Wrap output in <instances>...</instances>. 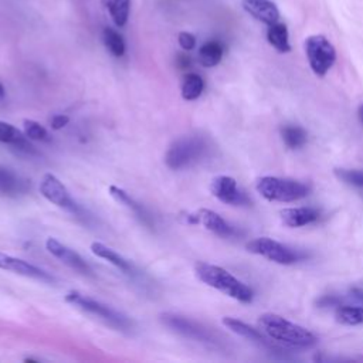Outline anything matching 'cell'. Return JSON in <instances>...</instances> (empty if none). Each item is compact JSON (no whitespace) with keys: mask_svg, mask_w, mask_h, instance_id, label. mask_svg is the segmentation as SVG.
<instances>
[{"mask_svg":"<svg viewBox=\"0 0 363 363\" xmlns=\"http://www.w3.org/2000/svg\"><path fill=\"white\" fill-rule=\"evenodd\" d=\"M258 325L271 339L288 347L309 349L318 343V338L314 332L277 314H263L258 319Z\"/></svg>","mask_w":363,"mask_h":363,"instance_id":"cell-1","label":"cell"},{"mask_svg":"<svg viewBox=\"0 0 363 363\" xmlns=\"http://www.w3.org/2000/svg\"><path fill=\"white\" fill-rule=\"evenodd\" d=\"M195 273L202 282L236 301L250 304L254 298V292L249 285H246L243 281H240L227 270L219 266H213L209 263H196Z\"/></svg>","mask_w":363,"mask_h":363,"instance_id":"cell-2","label":"cell"},{"mask_svg":"<svg viewBox=\"0 0 363 363\" xmlns=\"http://www.w3.org/2000/svg\"><path fill=\"white\" fill-rule=\"evenodd\" d=\"M257 192L268 202L291 203L309 195V188L299 180L282 179L275 176H263L256 184Z\"/></svg>","mask_w":363,"mask_h":363,"instance_id":"cell-3","label":"cell"},{"mask_svg":"<svg viewBox=\"0 0 363 363\" xmlns=\"http://www.w3.org/2000/svg\"><path fill=\"white\" fill-rule=\"evenodd\" d=\"M209 150V143L202 136H184L174 141L166 152L167 167L180 170L202 160Z\"/></svg>","mask_w":363,"mask_h":363,"instance_id":"cell-4","label":"cell"},{"mask_svg":"<svg viewBox=\"0 0 363 363\" xmlns=\"http://www.w3.org/2000/svg\"><path fill=\"white\" fill-rule=\"evenodd\" d=\"M66 301L71 305H76L81 308L85 312H90L93 315L100 316L102 321H105L108 325L119 329V331H131L133 326V322L125 316L124 314L118 312L117 309L94 299L87 295H83L77 291H71L66 295Z\"/></svg>","mask_w":363,"mask_h":363,"instance_id":"cell-5","label":"cell"},{"mask_svg":"<svg viewBox=\"0 0 363 363\" xmlns=\"http://www.w3.org/2000/svg\"><path fill=\"white\" fill-rule=\"evenodd\" d=\"M305 53L311 70L318 77H325L336 61L335 47L322 35H314L305 40Z\"/></svg>","mask_w":363,"mask_h":363,"instance_id":"cell-6","label":"cell"},{"mask_svg":"<svg viewBox=\"0 0 363 363\" xmlns=\"http://www.w3.org/2000/svg\"><path fill=\"white\" fill-rule=\"evenodd\" d=\"M246 249L251 254L261 256V257H264L273 263L281 264V266H291L304 258V256L299 251H297L277 240H273L270 237L254 239L247 243Z\"/></svg>","mask_w":363,"mask_h":363,"instance_id":"cell-7","label":"cell"},{"mask_svg":"<svg viewBox=\"0 0 363 363\" xmlns=\"http://www.w3.org/2000/svg\"><path fill=\"white\" fill-rule=\"evenodd\" d=\"M160 321L170 328L172 331L184 335L189 339H194L196 342H202V343H208V345H218L219 340L215 336V333L212 331H209L206 326H203L202 323L192 321L186 316H182L177 314H162L160 315Z\"/></svg>","mask_w":363,"mask_h":363,"instance_id":"cell-8","label":"cell"},{"mask_svg":"<svg viewBox=\"0 0 363 363\" xmlns=\"http://www.w3.org/2000/svg\"><path fill=\"white\" fill-rule=\"evenodd\" d=\"M223 325L230 329L233 333L247 339L249 342H251L253 345H256L257 347L271 353L273 356L277 357H284L285 359V349H282L281 346H278L275 342H273V339L268 336H264L261 332H258L257 329H254L253 326L247 325L246 322L232 318V316H226L223 318Z\"/></svg>","mask_w":363,"mask_h":363,"instance_id":"cell-9","label":"cell"},{"mask_svg":"<svg viewBox=\"0 0 363 363\" xmlns=\"http://www.w3.org/2000/svg\"><path fill=\"white\" fill-rule=\"evenodd\" d=\"M40 194L52 203H54L56 206L73 213V215H78L80 213V208L78 205L71 199L67 188L63 185V182H60V179L52 173H47L43 176L42 182H40Z\"/></svg>","mask_w":363,"mask_h":363,"instance_id":"cell-10","label":"cell"},{"mask_svg":"<svg viewBox=\"0 0 363 363\" xmlns=\"http://www.w3.org/2000/svg\"><path fill=\"white\" fill-rule=\"evenodd\" d=\"M210 192L220 202L232 206H247L250 205L249 196L237 186L236 179L230 176H218L212 180Z\"/></svg>","mask_w":363,"mask_h":363,"instance_id":"cell-11","label":"cell"},{"mask_svg":"<svg viewBox=\"0 0 363 363\" xmlns=\"http://www.w3.org/2000/svg\"><path fill=\"white\" fill-rule=\"evenodd\" d=\"M0 270H6V271H12L15 274L28 277V278H35L39 281H44V282H54V278L44 270L9 254L0 253Z\"/></svg>","mask_w":363,"mask_h":363,"instance_id":"cell-12","label":"cell"},{"mask_svg":"<svg viewBox=\"0 0 363 363\" xmlns=\"http://www.w3.org/2000/svg\"><path fill=\"white\" fill-rule=\"evenodd\" d=\"M46 249L47 251L54 256L56 258H59L61 263H64L66 266H69L70 268L81 273V274H85V275H91L93 270L91 267L88 266V263L78 254L76 253L74 250L69 249L67 246H64L63 243H60L59 240L50 237L47 239L46 242Z\"/></svg>","mask_w":363,"mask_h":363,"instance_id":"cell-13","label":"cell"},{"mask_svg":"<svg viewBox=\"0 0 363 363\" xmlns=\"http://www.w3.org/2000/svg\"><path fill=\"white\" fill-rule=\"evenodd\" d=\"M244 11L266 25H274L280 20V11L271 0H244Z\"/></svg>","mask_w":363,"mask_h":363,"instance_id":"cell-14","label":"cell"},{"mask_svg":"<svg viewBox=\"0 0 363 363\" xmlns=\"http://www.w3.org/2000/svg\"><path fill=\"white\" fill-rule=\"evenodd\" d=\"M196 215L201 225H203L208 230L213 232L220 237H233L237 234V230L232 225H229L219 213L213 210L201 209Z\"/></svg>","mask_w":363,"mask_h":363,"instance_id":"cell-15","label":"cell"},{"mask_svg":"<svg viewBox=\"0 0 363 363\" xmlns=\"http://www.w3.org/2000/svg\"><path fill=\"white\" fill-rule=\"evenodd\" d=\"M0 142L8 143V145L13 146L16 150L28 153V155L36 153L35 146L28 141L26 135H23L13 125L4 122V121H0Z\"/></svg>","mask_w":363,"mask_h":363,"instance_id":"cell-16","label":"cell"},{"mask_svg":"<svg viewBox=\"0 0 363 363\" xmlns=\"http://www.w3.org/2000/svg\"><path fill=\"white\" fill-rule=\"evenodd\" d=\"M319 219V212L314 208H291L281 212V220L287 227L298 229L315 223Z\"/></svg>","mask_w":363,"mask_h":363,"instance_id":"cell-17","label":"cell"},{"mask_svg":"<svg viewBox=\"0 0 363 363\" xmlns=\"http://www.w3.org/2000/svg\"><path fill=\"white\" fill-rule=\"evenodd\" d=\"M109 195L121 205H124L125 208H128L129 210L133 212V215L148 227H153V219L150 216V213L138 202H135L124 189L118 188V186H109Z\"/></svg>","mask_w":363,"mask_h":363,"instance_id":"cell-18","label":"cell"},{"mask_svg":"<svg viewBox=\"0 0 363 363\" xmlns=\"http://www.w3.org/2000/svg\"><path fill=\"white\" fill-rule=\"evenodd\" d=\"M91 251L97 257L104 258L108 263H111L112 266H115L117 268H119L124 274H126L129 277H135L136 275L135 267L128 260H125L122 256H119L117 251H114L112 249L107 247L105 244H102V243H93L91 244Z\"/></svg>","mask_w":363,"mask_h":363,"instance_id":"cell-19","label":"cell"},{"mask_svg":"<svg viewBox=\"0 0 363 363\" xmlns=\"http://www.w3.org/2000/svg\"><path fill=\"white\" fill-rule=\"evenodd\" d=\"M29 185L28 182L16 176L9 169L0 167V194L16 196L19 194H25L28 191Z\"/></svg>","mask_w":363,"mask_h":363,"instance_id":"cell-20","label":"cell"},{"mask_svg":"<svg viewBox=\"0 0 363 363\" xmlns=\"http://www.w3.org/2000/svg\"><path fill=\"white\" fill-rule=\"evenodd\" d=\"M267 40L280 53L291 52L288 29H287V26L284 23L277 22L274 25H270L268 26V32H267Z\"/></svg>","mask_w":363,"mask_h":363,"instance_id":"cell-21","label":"cell"},{"mask_svg":"<svg viewBox=\"0 0 363 363\" xmlns=\"http://www.w3.org/2000/svg\"><path fill=\"white\" fill-rule=\"evenodd\" d=\"M335 318L339 323L347 326L363 325V305H343L340 304L335 309Z\"/></svg>","mask_w":363,"mask_h":363,"instance_id":"cell-22","label":"cell"},{"mask_svg":"<svg viewBox=\"0 0 363 363\" xmlns=\"http://www.w3.org/2000/svg\"><path fill=\"white\" fill-rule=\"evenodd\" d=\"M223 59V46L216 42H208L205 43L199 50V61L203 67H215L218 66Z\"/></svg>","mask_w":363,"mask_h":363,"instance_id":"cell-23","label":"cell"},{"mask_svg":"<svg viewBox=\"0 0 363 363\" xmlns=\"http://www.w3.org/2000/svg\"><path fill=\"white\" fill-rule=\"evenodd\" d=\"M205 90V81L199 74L191 73L185 76L184 83H182V97L186 101L198 100Z\"/></svg>","mask_w":363,"mask_h":363,"instance_id":"cell-24","label":"cell"},{"mask_svg":"<svg viewBox=\"0 0 363 363\" xmlns=\"http://www.w3.org/2000/svg\"><path fill=\"white\" fill-rule=\"evenodd\" d=\"M281 136L287 148L290 149H299L308 141V133L304 128L298 125H287L281 129Z\"/></svg>","mask_w":363,"mask_h":363,"instance_id":"cell-25","label":"cell"},{"mask_svg":"<svg viewBox=\"0 0 363 363\" xmlns=\"http://www.w3.org/2000/svg\"><path fill=\"white\" fill-rule=\"evenodd\" d=\"M131 0H107V8L114 23L118 28H124L128 22Z\"/></svg>","mask_w":363,"mask_h":363,"instance_id":"cell-26","label":"cell"},{"mask_svg":"<svg viewBox=\"0 0 363 363\" xmlns=\"http://www.w3.org/2000/svg\"><path fill=\"white\" fill-rule=\"evenodd\" d=\"M335 176L343 182L345 185L363 192V170L362 169H345V167H338L333 170Z\"/></svg>","mask_w":363,"mask_h":363,"instance_id":"cell-27","label":"cell"},{"mask_svg":"<svg viewBox=\"0 0 363 363\" xmlns=\"http://www.w3.org/2000/svg\"><path fill=\"white\" fill-rule=\"evenodd\" d=\"M102 36H104L105 47L112 56L122 57L125 54V43H124V39L119 36V33H117L114 29L107 28Z\"/></svg>","mask_w":363,"mask_h":363,"instance_id":"cell-28","label":"cell"},{"mask_svg":"<svg viewBox=\"0 0 363 363\" xmlns=\"http://www.w3.org/2000/svg\"><path fill=\"white\" fill-rule=\"evenodd\" d=\"M23 125H25V135L29 139H33V141H49L47 129L43 125H40L39 122L32 121V119H26L23 122Z\"/></svg>","mask_w":363,"mask_h":363,"instance_id":"cell-29","label":"cell"},{"mask_svg":"<svg viewBox=\"0 0 363 363\" xmlns=\"http://www.w3.org/2000/svg\"><path fill=\"white\" fill-rule=\"evenodd\" d=\"M179 44H180V47L184 49V50H186V52H191V50H194L195 49V46H196V37L192 35V33H188V32H182L180 35H179Z\"/></svg>","mask_w":363,"mask_h":363,"instance_id":"cell-30","label":"cell"},{"mask_svg":"<svg viewBox=\"0 0 363 363\" xmlns=\"http://www.w3.org/2000/svg\"><path fill=\"white\" fill-rule=\"evenodd\" d=\"M342 304V297L339 295H322L316 301L318 308H332V307H339Z\"/></svg>","mask_w":363,"mask_h":363,"instance_id":"cell-31","label":"cell"},{"mask_svg":"<svg viewBox=\"0 0 363 363\" xmlns=\"http://www.w3.org/2000/svg\"><path fill=\"white\" fill-rule=\"evenodd\" d=\"M69 122H70V118L67 115H54L52 119V128L59 131V129L64 128Z\"/></svg>","mask_w":363,"mask_h":363,"instance_id":"cell-32","label":"cell"},{"mask_svg":"<svg viewBox=\"0 0 363 363\" xmlns=\"http://www.w3.org/2000/svg\"><path fill=\"white\" fill-rule=\"evenodd\" d=\"M349 297L363 305V285H355L349 290Z\"/></svg>","mask_w":363,"mask_h":363,"instance_id":"cell-33","label":"cell"},{"mask_svg":"<svg viewBox=\"0 0 363 363\" xmlns=\"http://www.w3.org/2000/svg\"><path fill=\"white\" fill-rule=\"evenodd\" d=\"M179 61H182L180 63L182 69H186V66H189V59H186L185 56H179Z\"/></svg>","mask_w":363,"mask_h":363,"instance_id":"cell-34","label":"cell"},{"mask_svg":"<svg viewBox=\"0 0 363 363\" xmlns=\"http://www.w3.org/2000/svg\"><path fill=\"white\" fill-rule=\"evenodd\" d=\"M357 114H359V118H360V121H362V124H363V105H360V107H359Z\"/></svg>","mask_w":363,"mask_h":363,"instance_id":"cell-35","label":"cell"},{"mask_svg":"<svg viewBox=\"0 0 363 363\" xmlns=\"http://www.w3.org/2000/svg\"><path fill=\"white\" fill-rule=\"evenodd\" d=\"M5 95V88L2 85V83H0V98H2Z\"/></svg>","mask_w":363,"mask_h":363,"instance_id":"cell-36","label":"cell"}]
</instances>
